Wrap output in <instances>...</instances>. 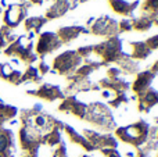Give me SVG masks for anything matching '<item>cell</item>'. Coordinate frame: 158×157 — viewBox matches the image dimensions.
Masks as SVG:
<instances>
[{
  "label": "cell",
  "instance_id": "6da1fadb",
  "mask_svg": "<svg viewBox=\"0 0 158 157\" xmlns=\"http://www.w3.org/2000/svg\"><path fill=\"white\" fill-rule=\"evenodd\" d=\"M148 132H150V124L144 120H139L135 124L115 128L114 136L123 143H128L135 149H137L147 142Z\"/></svg>",
  "mask_w": 158,
  "mask_h": 157
},
{
  "label": "cell",
  "instance_id": "7a4b0ae2",
  "mask_svg": "<svg viewBox=\"0 0 158 157\" xmlns=\"http://www.w3.org/2000/svg\"><path fill=\"white\" fill-rule=\"evenodd\" d=\"M83 120L89 124L94 125L97 129L104 131L107 134L117 128V122H115V118L111 113V108L100 102L87 104V111Z\"/></svg>",
  "mask_w": 158,
  "mask_h": 157
},
{
  "label": "cell",
  "instance_id": "3957f363",
  "mask_svg": "<svg viewBox=\"0 0 158 157\" xmlns=\"http://www.w3.org/2000/svg\"><path fill=\"white\" fill-rule=\"evenodd\" d=\"M33 36H35L33 32L18 36L15 42L7 46V49L4 50V54L8 57H17L24 63L32 66L35 61H38V56L33 52Z\"/></svg>",
  "mask_w": 158,
  "mask_h": 157
},
{
  "label": "cell",
  "instance_id": "277c9868",
  "mask_svg": "<svg viewBox=\"0 0 158 157\" xmlns=\"http://www.w3.org/2000/svg\"><path fill=\"white\" fill-rule=\"evenodd\" d=\"M93 53L101 58V61L106 64L115 63L126 54L122 49V40L118 36L107 38L104 42L97 45H93Z\"/></svg>",
  "mask_w": 158,
  "mask_h": 157
},
{
  "label": "cell",
  "instance_id": "5b68a950",
  "mask_svg": "<svg viewBox=\"0 0 158 157\" xmlns=\"http://www.w3.org/2000/svg\"><path fill=\"white\" fill-rule=\"evenodd\" d=\"M83 60L77 53V50H67L58 54L53 61V71L63 77H71L82 66Z\"/></svg>",
  "mask_w": 158,
  "mask_h": 157
},
{
  "label": "cell",
  "instance_id": "8992f818",
  "mask_svg": "<svg viewBox=\"0 0 158 157\" xmlns=\"http://www.w3.org/2000/svg\"><path fill=\"white\" fill-rule=\"evenodd\" d=\"M18 143L24 155L38 156L39 149L43 145V135L33 128L22 125L18 131Z\"/></svg>",
  "mask_w": 158,
  "mask_h": 157
},
{
  "label": "cell",
  "instance_id": "52a82bcc",
  "mask_svg": "<svg viewBox=\"0 0 158 157\" xmlns=\"http://www.w3.org/2000/svg\"><path fill=\"white\" fill-rule=\"evenodd\" d=\"M90 21L93 22L90 25L89 32L94 33L97 36H107V38H112V36H118V21L114 19L110 15H101L98 18H92Z\"/></svg>",
  "mask_w": 158,
  "mask_h": 157
},
{
  "label": "cell",
  "instance_id": "ba28073f",
  "mask_svg": "<svg viewBox=\"0 0 158 157\" xmlns=\"http://www.w3.org/2000/svg\"><path fill=\"white\" fill-rule=\"evenodd\" d=\"M82 135L92 143V146L96 150L101 149H117L118 139L111 134H101L93 129H83Z\"/></svg>",
  "mask_w": 158,
  "mask_h": 157
},
{
  "label": "cell",
  "instance_id": "9c48e42d",
  "mask_svg": "<svg viewBox=\"0 0 158 157\" xmlns=\"http://www.w3.org/2000/svg\"><path fill=\"white\" fill-rule=\"evenodd\" d=\"M61 46H63V43L56 32H43L39 35L38 43H36V56L43 58L49 53L58 50Z\"/></svg>",
  "mask_w": 158,
  "mask_h": 157
},
{
  "label": "cell",
  "instance_id": "30bf717a",
  "mask_svg": "<svg viewBox=\"0 0 158 157\" xmlns=\"http://www.w3.org/2000/svg\"><path fill=\"white\" fill-rule=\"evenodd\" d=\"M28 15V3H14L7 7L3 17L4 25L8 28H17L22 21H25Z\"/></svg>",
  "mask_w": 158,
  "mask_h": 157
},
{
  "label": "cell",
  "instance_id": "8fae6325",
  "mask_svg": "<svg viewBox=\"0 0 158 157\" xmlns=\"http://www.w3.org/2000/svg\"><path fill=\"white\" fill-rule=\"evenodd\" d=\"M58 110L63 111V113L72 114L79 120H83L87 111V104L82 100H79L77 95H69V96H65L63 99L61 104L58 106Z\"/></svg>",
  "mask_w": 158,
  "mask_h": 157
},
{
  "label": "cell",
  "instance_id": "7c38bea8",
  "mask_svg": "<svg viewBox=\"0 0 158 157\" xmlns=\"http://www.w3.org/2000/svg\"><path fill=\"white\" fill-rule=\"evenodd\" d=\"M28 95L31 96H36L42 100L46 102H54V100H63L65 97L64 91L58 85L54 83H42L38 89L35 91H27Z\"/></svg>",
  "mask_w": 158,
  "mask_h": 157
},
{
  "label": "cell",
  "instance_id": "4fadbf2b",
  "mask_svg": "<svg viewBox=\"0 0 158 157\" xmlns=\"http://www.w3.org/2000/svg\"><path fill=\"white\" fill-rule=\"evenodd\" d=\"M15 135L13 129L0 127V157H15Z\"/></svg>",
  "mask_w": 158,
  "mask_h": 157
},
{
  "label": "cell",
  "instance_id": "5bb4252c",
  "mask_svg": "<svg viewBox=\"0 0 158 157\" xmlns=\"http://www.w3.org/2000/svg\"><path fill=\"white\" fill-rule=\"evenodd\" d=\"M157 74H154L151 70H146V71H139L136 74V79L132 83V91L136 96L142 95L143 92H146L148 88H151V83L156 79Z\"/></svg>",
  "mask_w": 158,
  "mask_h": 157
},
{
  "label": "cell",
  "instance_id": "9a60e30c",
  "mask_svg": "<svg viewBox=\"0 0 158 157\" xmlns=\"http://www.w3.org/2000/svg\"><path fill=\"white\" fill-rule=\"evenodd\" d=\"M158 104V91L148 88L146 92L137 96V110L140 113H148L154 106Z\"/></svg>",
  "mask_w": 158,
  "mask_h": 157
},
{
  "label": "cell",
  "instance_id": "2e32d148",
  "mask_svg": "<svg viewBox=\"0 0 158 157\" xmlns=\"http://www.w3.org/2000/svg\"><path fill=\"white\" fill-rule=\"evenodd\" d=\"M98 86L100 89H108V91L117 93H126L131 89V83L128 81H125L122 77L115 78V79H110V78H103L98 81Z\"/></svg>",
  "mask_w": 158,
  "mask_h": 157
},
{
  "label": "cell",
  "instance_id": "e0dca14e",
  "mask_svg": "<svg viewBox=\"0 0 158 157\" xmlns=\"http://www.w3.org/2000/svg\"><path fill=\"white\" fill-rule=\"evenodd\" d=\"M110 4H111L112 10L115 13L121 14V15H125V18H131L133 15L135 10L139 7L140 0H133V2H129V0H108Z\"/></svg>",
  "mask_w": 158,
  "mask_h": 157
},
{
  "label": "cell",
  "instance_id": "ac0fdd59",
  "mask_svg": "<svg viewBox=\"0 0 158 157\" xmlns=\"http://www.w3.org/2000/svg\"><path fill=\"white\" fill-rule=\"evenodd\" d=\"M89 29L85 27H81V25H71V27H61L60 29L57 31V36L60 38L61 43L65 45L69 43V42L75 40L81 33H87Z\"/></svg>",
  "mask_w": 158,
  "mask_h": 157
},
{
  "label": "cell",
  "instance_id": "d6986e66",
  "mask_svg": "<svg viewBox=\"0 0 158 157\" xmlns=\"http://www.w3.org/2000/svg\"><path fill=\"white\" fill-rule=\"evenodd\" d=\"M64 132L67 134V136L69 138V141L72 142L74 145H78V146H81L83 150H86V152H94V147L92 146V143H90L89 141H87L86 138H85L82 134H79L75 128H72L71 125H64Z\"/></svg>",
  "mask_w": 158,
  "mask_h": 157
},
{
  "label": "cell",
  "instance_id": "ffe728a7",
  "mask_svg": "<svg viewBox=\"0 0 158 157\" xmlns=\"http://www.w3.org/2000/svg\"><path fill=\"white\" fill-rule=\"evenodd\" d=\"M71 8V3L69 0H54L53 4L47 8L46 11V18L47 19H53V18H58L63 17L67 11Z\"/></svg>",
  "mask_w": 158,
  "mask_h": 157
},
{
  "label": "cell",
  "instance_id": "44dd1931",
  "mask_svg": "<svg viewBox=\"0 0 158 157\" xmlns=\"http://www.w3.org/2000/svg\"><path fill=\"white\" fill-rule=\"evenodd\" d=\"M118 68L122 71V74H128V75H136L139 72V61L133 60L131 56L126 53L122 58L117 61Z\"/></svg>",
  "mask_w": 158,
  "mask_h": 157
},
{
  "label": "cell",
  "instance_id": "7402d4cb",
  "mask_svg": "<svg viewBox=\"0 0 158 157\" xmlns=\"http://www.w3.org/2000/svg\"><path fill=\"white\" fill-rule=\"evenodd\" d=\"M17 116H18V108L15 106L7 104L0 99V127H4V124L15 120Z\"/></svg>",
  "mask_w": 158,
  "mask_h": 157
},
{
  "label": "cell",
  "instance_id": "603a6c76",
  "mask_svg": "<svg viewBox=\"0 0 158 157\" xmlns=\"http://www.w3.org/2000/svg\"><path fill=\"white\" fill-rule=\"evenodd\" d=\"M129 46H131V49H132V52H131L129 56L136 61L146 60V58L151 54V50L148 49V46L146 45V42H131Z\"/></svg>",
  "mask_w": 158,
  "mask_h": 157
},
{
  "label": "cell",
  "instance_id": "cb8c5ba5",
  "mask_svg": "<svg viewBox=\"0 0 158 157\" xmlns=\"http://www.w3.org/2000/svg\"><path fill=\"white\" fill-rule=\"evenodd\" d=\"M47 21H49V19H47L46 17L33 15V17H28V18H25L24 25H25V29H27L28 32L38 33L39 31L42 29V27H43Z\"/></svg>",
  "mask_w": 158,
  "mask_h": 157
},
{
  "label": "cell",
  "instance_id": "d4e9b609",
  "mask_svg": "<svg viewBox=\"0 0 158 157\" xmlns=\"http://www.w3.org/2000/svg\"><path fill=\"white\" fill-rule=\"evenodd\" d=\"M61 142H63V135H61V129H58V128H53L50 132L43 135V145H46V146L54 147L58 146Z\"/></svg>",
  "mask_w": 158,
  "mask_h": 157
},
{
  "label": "cell",
  "instance_id": "484cf974",
  "mask_svg": "<svg viewBox=\"0 0 158 157\" xmlns=\"http://www.w3.org/2000/svg\"><path fill=\"white\" fill-rule=\"evenodd\" d=\"M142 15H146L148 18L154 19L158 17V0H144V3L140 7Z\"/></svg>",
  "mask_w": 158,
  "mask_h": 157
},
{
  "label": "cell",
  "instance_id": "4316f807",
  "mask_svg": "<svg viewBox=\"0 0 158 157\" xmlns=\"http://www.w3.org/2000/svg\"><path fill=\"white\" fill-rule=\"evenodd\" d=\"M132 25H133V29H137L140 32H146L154 25V21L146 15L132 17Z\"/></svg>",
  "mask_w": 158,
  "mask_h": 157
},
{
  "label": "cell",
  "instance_id": "83f0119b",
  "mask_svg": "<svg viewBox=\"0 0 158 157\" xmlns=\"http://www.w3.org/2000/svg\"><path fill=\"white\" fill-rule=\"evenodd\" d=\"M22 83L24 82H32V83H39L42 82V75L39 74L38 68L33 66H28V68L22 72V78H21Z\"/></svg>",
  "mask_w": 158,
  "mask_h": 157
},
{
  "label": "cell",
  "instance_id": "f1b7e54d",
  "mask_svg": "<svg viewBox=\"0 0 158 157\" xmlns=\"http://www.w3.org/2000/svg\"><path fill=\"white\" fill-rule=\"evenodd\" d=\"M129 103V96L126 93H117L111 100L108 102V104L114 108L121 107L122 104H128Z\"/></svg>",
  "mask_w": 158,
  "mask_h": 157
},
{
  "label": "cell",
  "instance_id": "f546056e",
  "mask_svg": "<svg viewBox=\"0 0 158 157\" xmlns=\"http://www.w3.org/2000/svg\"><path fill=\"white\" fill-rule=\"evenodd\" d=\"M133 25H132V17L131 18H123L118 22V32H126V31H132Z\"/></svg>",
  "mask_w": 158,
  "mask_h": 157
},
{
  "label": "cell",
  "instance_id": "4dcf8cb0",
  "mask_svg": "<svg viewBox=\"0 0 158 157\" xmlns=\"http://www.w3.org/2000/svg\"><path fill=\"white\" fill-rule=\"evenodd\" d=\"M21 78H22V72L19 71V70H15V68H14L13 72L10 74V77L7 78V81H8L10 83H13V85H21V83H22Z\"/></svg>",
  "mask_w": 158,
  "mask_h": 157
},
{
  "label": "cell",
  "instance_id": "1f68e13d",
  "mask_svg": "<svg viewBox=\"0 0 158 157\" xmlns=\"http://www.w3.org/2000/svg\"><path fill=\"white\" fill-rule=\"evenodd\" d=\"M77 53L82 57V60H87L93 54V46H82L77 49Z\"/></svg>",
  "mask_w": 158,
  "mask_h": 157
},
{
  "label": "cell",
  "instance_id": "d6a6232c",
  "mask_svg": "<svg viewBox=\"0 0 158 157\" xmlns=\"http://www.w3.org/2000/svg\"><path fill=\"white\" fill-rule=\"evenodd\" d=\"M52 157H68V152H67V146L64 142H61L58 146H56L54 152H53Z\"/></svg>",
  "mask_w": 158,
  "mask_h": 157
},
{
  "label": "cell",
  "instance_id": "836d02e7",
  "mask_svg": "<svg viewBox=\"0 0 158 157\" xmlns=\"http://www.w3.org/2000/svg\"><path fill=\"white\" fill-rule=\"evenodd\" d=\"M36 68H38L39 74H40L42 77H43V75H46V74H49V72H50V66L46 63V61L43 60V58H42V60L39 61V66L36 67Z\"/></svg>",
  "mask_w": 158,
  "mask_h": 157
},
{
  "label": "cell",
  "instance_id": "e575fe53",
  "mask_svg": "<svg viewBox=\"0 0 158 157\" xmlns=\"http://www.w3.org/2000/svg\"><path fill=\"white\" fill-rule=\"evenodd\" d=\"M146 45L148 46L150 50H157L158 49V35H154L146 40Z\"/></svg>",
  "mask_w": 158,
  "mask_h": 157
},
{
  "label": "cell",
  "instance_id": "d590c367",
  "mask_svg": "<svg viewBox=\"0 0 158 157\" xmlns=\"http://www.w3.org/2000/svg\"><path fill=\"white\" fill-rule=\"evenodd\" d=\"M100 152L101 155H104L106 157H122L117 149H101Z\"/></svg>",
  "mask_w": 158,
  "mask_h": 157
},
{
  "label": "cell",
  "instance_id": "8d00e7d4",
  "mask_svg": "<svg viewBox=\"0 0 158 157\" xmlns=\"http://www.w3.org/2000/svg\"><path fill=\"white\" fill-rule=\"evenodd\" d=\"M89 2V0H69V3H71V8H75L77 6L82 4V3H86Z\"/></svg>",
  "mask_w": 158,
  "mask_h": 157
},
{
  "label": "cell",
  "instance_id": "74e56055",
  "mask_svg": "<svg viewBox=\"0 0 158 157\" xmlns=\"http://www.w3.org/2000/svg\"><path fill=\"white\" fill-rule=\"evenodd\" d=\"M6 46H7V42H6L4 36L0 33V52H2V49H3V47H6Z\"/></svg>",
  "mask_w": 158,
  "mask_h": 157
},
{
  "label": "cell",
  "instance_id": "f35d334b",
  "mask_svg": "<svg viewBox=\"0 0 158 157\" xmlns=\"http://www.w3.org/2000/svg\"><path fill=\"white\" fill-rule=\"evenodd\" d=\"M150 70L154 72V74H157V75H158V60L153 64V66H151V68H150Z\"/></svg>",
  "mask_w": 158,
  "mask_h": 157
},
{
  "label": "cell",
  "instance_id": "ab89813d",
  "mask_svg": "<svg viewBox=\"0 0 158 157\" xmlns=\"http://www.w3.org/2000/svg\"><path fill=\"white\" fill-rule=\"evenodd\" d=\"M28 2H29L31 4H39V6H40V4H43L44 0H28ZM28 2H27V3H28Z\"/></svg>",
  "mask_w": 158,
  "mask_h": 157
},
{
  "label": "cell",
  "instance_id": "60d3db41",
  "mask_svg": "<svg viewBox=\"0 0 158 157\" xmlns=\"http://www.w3.org/2000/svg\"><path fill=\"white\" fill-rule=\"evenodd\" d=\"M154 25H157V27H158V17H157L156 19H154Z\"/></svg>",
  "mask_w": 158,
  "mask_h": 157
},
{
  "label": "cell",
  "instance_id": "b9f144b4",
  "mask_svg": "<svg viewBox=\"0 0 158 157\" xmlns=\"http://www.w3.org/2000/svg\"><path fill=\"white\" fill-rule=\"evenodd\" d=\"M81 157H92V156H89V155H82Z\"/></svg>",
  "mask_w": 158,
  "mask_h": 157
},
{
  "label": "cell",
  "instance_id": "7bdbcfd3",
  "mask_svg": "<svg viewBox=\"0 0 158 157\" xmlns=\"http://www.w3.org/2000/svg\"><path fill=\"white\" fill-rule=\"evenodd\" d=\"M2 11H3V8H2V6H0V14H2Z\"/></svg>",
  "mask_w": 158,
  "mask_h": 157
},
{
  "label": "cell",
  "instance_id": "ee69618b",
  "mask_svg": "<svg viewBox=\"0 0 158 157\" xmlns=\"http://www.w3.org/2000/svg\"><path fill=\"white\" fill-rule=\"evenodd\" d=\"M156 157H158V156H156Z\"/></svg>",
  "mask_w": 158,
  "mask_h": 157
},
{
  "label": "cell",
  "instance_id": "f6af8a7d",
  "mask_svg": "<svg viewBox=\"0 0 158 157\" xmlns=\"http://www.w3.org/2000/svg\"><path fill=\"white\" fill-rule=\"evenodd\" d=\"M0 66H2V64H0Z\"/></svg>",
  "mask_w": 158,
  "mask_h": 157
}]
</instances>
